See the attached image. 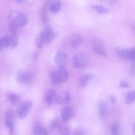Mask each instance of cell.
Returning a JSON list of instances; mask_svg holds the SVG:
<instances>
[{"mask_svg":"<svg viewBox=\"0 0 135 135\" xmlns=\"http://www.w3.org/2000/svg\"><path fill=\"white\" fill-rule=\"evenodd\" d=\"M116 51L119 57L128 60H133L135 58V47L129 49H118Z\"/></svg>","mask_w":135,"mask_h":135,"instance_id":"9","label":"cell"},{"mask_svg":"<svg viewBox=\"0 0 135 135\" xmlns=\"http://www.w3.org/2000/svg\"><path fill=\"white\" fill-rule=\"evenodd\" d=\"M56 34L50 28H47L41 31L37 35L35 40V44L37 47L41 48L44 43H48L55 38Z\"/></svg>","mask_w":135,"mask_h":135,"instance_id":"3","label":"cell"},{"mask_svg":"<svg viewBox=\"0 0 135 135\" xmlns=\"http://www.w3.org/2000/svg\"><path fill=\"white\" fill-rule=\"evenodd\" d=\"M133 134L135 135V123L134 124L133 126Z\"/></svg>","mask_w":135,"mask_h":135,"instance_id":"31","label":"cell"},{"mask_svg":"<svg viewBox=\"0 0 135 135\" xmlns=\"http://www.w3.org/2000/svg\"><path fill=\"white\" fill-rule=\"evenodd\" d=\"M135 100V90L127 93L126 98V104H129Z\"/></svg>","mask_w":135,"mask_h":135,"instance_id":"22","label":"cell"},{"mask_svg":"<svg viewBox=\"0 0 135 135\" xmlns=\"http://www.w3.org/2000/svg\"><path fill=\"white\" fill-rule=\"evenodd\" d=\"M9 18L10 29L12 31L26 26L28 21L27 16L23 13L18 11L12 12L9 15Z\"/></svg>","mask_w":135,"mask_h":135,"instance_id":"1","label":"cell"},{"mask_svg":"<svg viewBox=\"0 0 135 135\" xmlns=\"http://www.w3.org/2000/svg\"><path fill=\"white\" fill-rule=\"evenodd\" d=\"M61 116L64 122L68 121L73 116L74 110L70 106L65 107L61 108L60 110Z\"/></svg>","mask_w":135,"mask_h":135,"instance_id":"13","label":"cell"},{"mask_svg":"<svg viewBox=\"0 0 135 135\" xmlns=\"http://www.w3.org/2000/svg\"><path fill=\"white\" fill-rule=\"evenodd\" d=\"M60 133L62 135H68L69 133V130L66 126L60 125L58 128Z\"/></svg>","mask_w":135,"mask_h":135,"instance_id":"24","label":"cell"},{"mask_svg":"<svg viewBox=\"0 0 135 135\" xmlns=\"http://www.w3.org/2000/svg\"><path fill=\"white\" fill-rule=\"evenodd\" d=\"M51 81L55 84L65 83L68 80L69 75L65 67H58V68L51 71L50 73Z\"/></svg>","mask_w":135,"mask_h":135,"instance_id":"2","label":"cell"},{"mask_svg":"<svg viewBox=\"0 0 135 135\" xmlns=\"http://www.w3.org/2000/svg\"><path fill=\"white\" fill-rule=\"evenodd\" d=\"M57 94L54 89H50L47 90L44 94V99L46 103L49 105H52L56 102Z\"/></svg>","mask_w":135,"mask_h":135,"instance_id":"12","label":"cell"},{"mask_svg":"<svg viewBox=\"0 0 135 135\" xmlns=\"http://www.w3.org/2000/svg\"><path fill=\"white\" fill-rule=\"evenodd\" d=\"M119 129V126L117 122H115L113 123L111 127V132L113 135H116L118 134Z\"/></svg>","mask_w":135,"mask_h":135,"instance_id":"23","label":"cell"},{"mask_svg":"<svg viewBox=\"0 0 135 135\" xmlns=\"http://www.w3.org/2000/svg\"><path fill=\"white\" fill-rule=\"evenodd\" d=\"M60 125L59 121L57 119H55L52 120L51 123L50 128L52 130L58 129Z\"/></svg>","mask_w":135,"mask_h":135,"instance_id":"25","label":"cell"},{"mask_svg":"<svg viewBox=\"0 0 135 135\" xmlns=\"http://www.w3.org/2000/svg\"><path fill=\"white\" fill-rule=\"evenodd\" d=\"M18 81L22 84H26L31 82L33 79V76L31 73L26 71H20L17 74Z\"/></svg>","mask_w":135,"mask_h":135,"instance_id":"11","label":"cell"},{"mask_svg":"<svg viewBox=\"0 0 135 135\" xmlns=\"http://www.w3.org/2000/svg\"><path fill=\"white\" fill-rule=\"evenodd\" d=\"M119 86L120 87L123 88H129L130 86L126 82L122 81L120 84Z\"/></svg>","mask_w":135,"mask_h":135,"instance_id":"26","label":"cell"},{"mask_svg":"<svg viewBox=\"0 0 135 135\" xmlns=\"http://www.w3.org/2000/svg\"><path fill=\"white\" fill-rule=\"evenodd\" d=\"M7 97L11 103L13 104H17L19 102L20 99L19 97L16 93H10L8 94Z\"/></svg>","mask_w":135,"mask_h":135,"instance_id":"21","label":"cell"},{"mask_svg":"<svg viewBox=\"0 0 135 135\" xmlns=\"http://www.w3.org/2000/svg\"><path fill=\"white\" fill-rule=\"evenodd\" d=\"M32 104L31 100L25 101L21 104L17 109L16 114L21 119L24 118L28 115Z\"/></svg>","mask_w":135,"mask_h":135,"instance_id":"6","label":"cell"},{"mask_svg":"<svg viewBox=\"0 0 135 135\" xmlns=\"http://www.w3.org/2000/svg\"><path fill=\"white\" fill-rule=\"evenodd\" d=\"M33 132L35 135H47L48 132L46 129L40 122H36L33 125Z\"/></svg>","mask_w":135,"mask_h":135,"instance_id":"16","label":"cell"},{"mask_svg":"<svg viewBox=\"0 0 135 135\" xmlns=\"http://www.w3.org/2000/svg\"><path fill=\"white\" fill-rule=\"evenodd\" d=\"M83 40L81 35L78 33H74L70 36L69 41L70 45L75 47L79 46L82 42Z\"/></svg>","mask_w":135,"mask_h":135,"instance_id":"15","label":"cell"},{"mask_svg":"<svg viewBox=\"0 0 135 135\" xmlns=\"http://www.w3.org/2000/svg\"><path fill=\"white\" fill-rule=\"evenodd\" d=\"M104 47L103 43L101 40L98 38H95L93 40L92 48L95 53L100 56H106L107 54Z\"/></svg>","mask_w":135,"mask_h":135,"instance_id":"8","label":"cell"},{"mask_svg":"<svg viewBox=\"0 0 135 135\" xmlns=\"http://www.w3.org/2000/svg\"><path fill=\"white\" fill-rule=\"evenodd\" d=\"M17 2L19 3H23L26 1L27 0H15Z\"/></svg>","mask_w":135,"mask_h":135,"instance_id":"30","label":"cell"},{"mask_svg":"<svg viewBox=\"0 0 135 135\" xmlns=\"http://www.w3.org/2000/svg\"><path fill=\"white\" fill-rule=\"evenodd\" d=\"M83 132H82L81 130L80 129H78L75 131V134L76 135H80V134H83L82 133Z\"/></svg>","mask_w":135,"mask_h":135,"instance_id":"29","label":"cell"},{"mask_svg":"<svg viewBox=\"0 0 135 135\" xmlns=\"http://www.w3.org/2000/svg\"><path fill=\"white\" fill-rule=\"evenodd\" d=\"M19 43V38L16 34L6 35L1 38L0 47L1 49H13L17 47Z\"/></svg>","mask_w":135,"mask_h":135,"instance_id":"4","label":"cell"},{"mask_svg":"<svg viewBox=\"0 0 135 135\" xmlns=\"http://www.w3.org/2000/svg\"><path fill=\"white\" fill-rule=\"evenodd\" d=\"M133 60L131 70L132 74H135V58Z\"/></svg>","mask_w":135,"mask_h":135,"instance_id":"27","label":"cell"},{"mask_svg":"<svg viewBox=\"0 0 135 135\" xmlns=\"http://www.w3.org/2000/svg\"><path fill=\"white\" fill-rule=\"evenodd\" d=\"M98 106L101 118L102 119L105 118L107 112V107L106 103L103 101H100L98 103Z\"/></svg>","mask_w":135,"mask_h":135,"instance_id":"18","label":"cell"},{"mask_svg":"<svg viewBox=\"0 0 135 135\" xmlns=\"http://www.w3.org/2000/svg\"><path fill=\"white\" fill-rule=\"evenodd\" d=\"M14 116L13 112L11 110L7 111L4 115L5 124L10 134H12L14 132Z\"/></svg>","mask_w":135,"mask_h":135,"instance_id":"7","label":"cell"},{"mask_svg":"<svg viewBox=\"0 0 135 135\" xmlns=\"http://www.w3.org/2000/svg\"><path fill=\"white\" fill-rule=\"evenodd\" d=\"M91 7L95 10L100 15L107 13L109 12V10L103 6L100 5H93Z\"/></svg>","mask_w":135,"mask_h":135,"instance_id":"20","label":"cell"},{"mask_svg":"<svg viewBox=\"0 0 135 135\" xmlns=\"http://www.w3.org/2000/svg\"><path fill=\"white\" fill-rule=\"evenodd\" d=\"M116 100V98L114 96H112L110 98V101L113 104H114L115 103Z\"/></svg>","mask_w":135,"mask_h":135,"instance_id":"28","label":"cell"},{"mask_svg":"<svg viewBox=\"0 0 135 135\" xmlns=\"http://www.w3.org/2000/svg\"><path fill=\"white\" fill-rule=\"evenodd\" d=\"M68 59V55L66 52L59 51L56 54L54 61L58 67H65L67 63Z\"/></svg>","mask_w":135,"mask_h":135,"instance_id":"10","label":"cell"},{"mask_svg":"<svg viewBox=\"0 0 135 135\" xmlns=\"http://www.w3.org/2000/svg\"><path fill=\"white\" fill-rule=\"evenodd\" d=\"M70 100V97L69 93L67 91H65L57 95L56 102L59 104L65 105L68 104Z\"/></svg>","mask_w":135,"mask_h":135,"instance_id":"14","label":"cell"},{"mask_svg":"<svg viewBox=\"0 0 135 135\" xmlns=\"http://www.w3.org/2000/svg\"><path fill=\"white\" fill-rule=\"evenodd\" d=\"M88 58L85 53L79 52L75 54L73 57L72 64L76 69L82 68L85 66L88 62Z\"/></svg>","mask_w":135,"mask_h":135,"instance_id":"5","label":"cell"},{"mask_svg":"<svg viewBox=\"0 0 135 135\" xmlns=\"http://www.w3.org/2000/svg\"><path fill=\"white\" fill-rule=\"evenodd\" d=\"M92 77L91 74L89 73H86L82 75L79 80V84L81 88L86 86L89 82Z\"/></svg>","mask_w":135,"mask_h":135,"instance_id":"17","label":"cell"},{"mask_svg":"<svg viewBox=\"0 0 135 135\" xmlns=\"http://www.w3.org/2000/svg\"><path fill=\"white\" fill-rule=\"evenodd\" d=\"M61 5L60 0H56L50 4L49 7L50 11L52 13H56L60 10Z\"/></svg>","mask_w":135,"mask_h":135,"instance_id":"19","label":"cell"}]
</instances>
